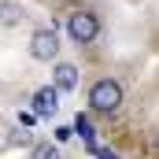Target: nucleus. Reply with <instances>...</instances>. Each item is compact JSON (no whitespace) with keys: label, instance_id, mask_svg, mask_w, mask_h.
Instances as JSON below:
<instances>
[{"label":"nucleus","instance_id":"f257e3e1","mask_svg":"<svg viewBox=\"0 0 159 159\" xmlns=\"http://www.w3.org/2000/svg\"><path fill=\"white\" fill-rule=\"evenodd\" d=\"M119 104H122V85L115 78H100L89 85V107L96 115H111V111H119Z\"/></svg>","mask_w":159,"mask_h":159},{"label":"nucleus","instance_id":"f03ea898","mask_svg":"<svg viewBox=\"0 0 159 159\" xmlns=\"http://www.w3.org/2000/svg\"><path fill=\"white\" fill-rule=\"evenodd\" d=\"M67 34L74 44H93L96 34H100V19L93 15V11H70V19H67Z\"/></svg>","mask_w":159,"mask_h":159},{"label":"nucleus","instance_id":"7ed1b4c3","mask_svg":"<svg viewBox=\"0 0 159 159\" xmlns=\"http://www.w3.org/2000/svg\"><path fill=\"white\" fill-rule=\"evenodd\" d=\"M30 56L41 59V63H48V59L59 56V37H56L52 26H48V30H34V37H30Z\"/></svg>","mask_w":159,"mask_h":159},{"label":"nucleus","instance_id":"20e7f679","mask_svg":"<svg viewBox=\"0 0 159 159\" xmlns=\"http://www.w3.org/2000/svg\"><path fill=\"white\" fill-rule=\"evenodd\" d=\"M56 111H59V89L56 85H41L34 93V115L37 119H56Z\"/></svg>","mask_w":159,"mask_h":159},{"label":"nucleus","instance_id":"39448f33","mask_svg":"<svg viewBox=\"0 0 159 159\" xmlns=\"http://www.w3.org/2000/svg\"><path fill=\"white\" fill-rule=\"evenodd\" d=\"M52 85H56L59 93H74V89H78V67H74V63H56Z\"/></svg>","mask_w":159,"mask_h":159},{"label":"nucleus","instance_id":"423d86ee","mask_svg":"<svg viewBox=\"0 0 159 159\" xmlns=\"http://www.w3.org/2000/svg\"><path fill=\"white\" fill-rule=\"evenodd\" d=\"M70 129H78V133H81V141L89 144V152L96 148V129H93V122L85 119V115H78V119H74V126H70Z\"/></svg>","mask_w":159,"mask_h":159},{"label":"nucleus","instance_id":"0eeeda50","mask_svg":"<svg viewBox=\"0 0 159 159\" xmlns=\"http://www.w3.org/2000/svg\"><path fill=\"white\" fill-rule=\"evenodd\" d=\"M0 22H4V26L22 22V7H19V4H11V0H4V4H0Z\"/></svg>","mask_w":159,"mask_h":159},{"label":"nucleus","instance_id":"6e6552de","mask_svg":"<svg viewBox=\"0 0 159 159\" xmlns=\"http://www.w3.org/2000/svg\"><path fill=\"white\" fill-rule=\"evenodd\" d=\"M34 159H59L56 144H34Z\"/></svg>","mask_w":159,"mask_h":159},{"label":"nucleus","instance_id":"1a4fd4ad","mask_svg":"<svg viewBox=\"0 0 159 159\" xmlns=\"http://www.w3.org/2000/svg\"><path fill=\"white\" fill-rule=\"evenodd\" d=\"M11 144H34L30 129H15V133H11Z\"/></svg>","mask_w":159,"mask_h":159},{"label":"nucleus","instance_id":"9d476101","mask_svg":"<svg viewBox=\"0 0 159 159\" xmlns=\"http://www.w3.org/2000/svg\"><path fill=\"white\" fill-rule=\"evenodd\" d=\"M93 152H96V159H119L115 148H93Z\"/></svg>","mask_w":159,"mask_h":159},{"label":"nucleus","instance_id":"9b49d317","mask_svg":"<svg viewBox=\"0 0 159 159\" xmlns=\"http://www.w3.org/2000/svg\"><path fill=\"white\" fill-rule=\"evenodd\" d=\"M70 133H74L70 126H59V129H56V141H70Z\"/></svg>","mask_w":159,"mask_h":159},{"label":"nucleus","instance_id":"f8f14e48","mask_svg":"<svg viewBox=\"0 0 159 159\" xmlns=\"http://www.w3.org/2000/svg\"><path fill=\"white\" fill-rule=\"evenodd\" d=\"M19 122H22V126H34V122H37V115H34V111H22V115H19Z\"/></svg>","mask_w":159,"mask_h":159}]
</instances>
